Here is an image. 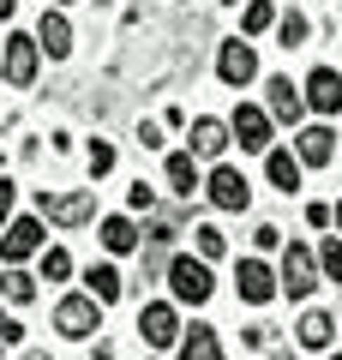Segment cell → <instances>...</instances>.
<instances>
[{"instance_id": "1", "label": "cell", "mask_w": 342, "mask_h": 360, "mask_svg": "<svg viewBox=\"0 0 342 360\" xmlns=\"http://www.w3.org/2000/svg\"><path fill=\"white\" fill-rule=\"evenodd\" d=\"M168 288H175V300L180 307H204V300L216 295V283H210V258H168Z\"/></svg>"}, {"instance_id": "2", "label": "cell", "mask_w": 342, "mask_h": 360, "mask_svg": "<svg viewBox=\"0 0 342 360\" xmlns=\"http://www.w3.org/2000/svg\"><path fill=\"white\" fill-rule=\"evenodd\" d=\"M37 66H42V42L37 37H25V30L6 37V49H0V78H6V84L30 90V84H37Z\"/></svg>"}, {"instance_id": "3", "label": "cell", "mask_w": 342, "mask_h": 360, "mask_svg": "<svg viewBox=\"0 0 342 360\" xmlns=\"http://www.w3.org/2000/svg\"><path fill=\"white\" fill-rule=\"evenodd\" d=\"M96 319H102V300H96V295H66L61 307H54V330L72 336V342L96 336Z\"/></svg>"}, {"instance_id": "4", "label": "cell", "mask_w": 342, "mask_h": 360, "mask_svg": "<svg viewBox=\"0 0 342 360\" xmlns=\"http://www.w3.org/2000/svg\"><path fill=\"white\" fill-rule=\"evenodd\" d=\"M37 210L61 229H84L96 217V193H37Z\"/></svg>"}, {"instance_id": "5", "label": "cell", "mask_w": 342, "mask_h": 360, "mask_svg": "<svg viewBox=\"0 0 342 360\" xmlns=\"http://www.w3.org/2000/svg\"><path fill=\"white\" fill-rule=\"evenodd\" d=\"M234 295H241L246 307H265L270 295H282V276L265 258H241V264H234Z\"/></svg>"}, {"instance_id": "6", "label": "cell", "mask_w": 342, "mask_h": 360, "mask_svg": "<svg viewBox=\"0 0 342 360\" xmlns=\"http://www.w3.org/2000/svg\"><path fill=\"white\" fill-rule=\"evenodd\" d=\"M277 276H282V295H289V300H306V295L318 288V258L306 252L300 240H289V252H282V270H277Z\"/></svg>"}, {"instance_id": "7", "label": "cell", "mask_w": 342, "mask_h": 360, "mask_svg": "<svg viewBox=\"0 0 342 360\" xmlns=\"http://www.w3.org/2000/svg\"><path fill=\"white\" fill-rule=\"evenodd\" d=\"M139 336H144V348H180V312L168 307V300H151V307L139 312Z\"/></svg>"}, {"instance_id": "8", "label": "cell", "mask_w": 342, "mask_h": 360, "mask_svg": "<svg viewBox=\"0 0 342 360\" xmlns=\"http://www.w3.org/2000/svg\"><path fill=\"white\" fill-rule=\"evenodd\" d=\"M216 78H222V84H234V90H246L258 78V54H253V42H222V49H216Z\"/></svg>"}, {"instance_id": "9", "label": "cell", "mask_w": 342, "mask_h": 360, "mask_svg": "<svg viewBox=\"0 0 342 360\" xmlns=\"http://www.w3.org/2000/svg\"><path fill=\"white\" fill-rule=\"evenodd\" d=\"M204 193H210V205L216 210H246L253 205V186H246V174L241 168H210V180H204Z\"/></svg>"}, {"instance_id": "10", "label": "cell", "mask_w": 342, "mask_h": 360, "mask_svg": "<svg viewBox=\"0 0 342 360\" xmlns=\"http://www.w3.org/2000/svg\"><path fill=\"white\" fill-rule=\"evenodd\" d=\"M37 246H42V222H37V217L6 222V234H0V258H6V264H25V258H37Z\"/></svg>"}, {"instance_id": "11", "label": "cell", "mask_w": 342, "mask_h": 360, "mask_svg": "<svg viewBox=\"0 0 342 360\" xmlns=\"http://www.w3.org/2000/svg\"><path fill=\"white\" fill-rule=\"evenodd\" d=\"M228 127H234V144H241V150H270V115H265V108L241 103Z\"/></svg>"}, {"instance_id": "12", "label": "cell", "mask_w": 342, "mask_h": 360, "mask_svg": "<svg viewBox=\"0 0 342 360\" xmlns=\"http://www.w3.org/2000/svg\"><path fill=\"white\" fill-rule=\"evenodd\" d=\"M228 139H234V127H228V120H216V115H198V120H192V132H186L192 156H222Z\"/></svg>"}, {"instance_id": "13", "label": "cell", "mask_w": 342, "mask_h": 360, "mask_svg": "<svg viewBox=\"0 0 342 360\" xmlns=\"http://www.w3.org/2000/svg\"><path fill=\"white\" fill-rule=\"evenodd\" d=\"M265 96H270V115L289 120V127L306 115V90H300V84H289L282 72H277V78H265Z\"/></svg>"}, {"instance_id": "14", "label": "cell", "mask_w": 342, "mask_h": 360, "mask_svg": "<svg viewBox=\"0 0 342 360\" xmlns=\"http://www.w3.org/2000/svg\"><path fill=\"white\" fill-rule=\"evenodd\" d=\"M300 150H277V144H270L265 150V174H270V186H277V193H300Z\"/></svg>"}, {"instance_id": "15", "label": "cell", "mask_w": 342, "mask_h": 360, "mask_svg": "<svg viewBox=\"0 0 342 360\" xmlns=\"http://www.w3.org/2000/svg\"><path fill=\"white\" fill-rule=\"evenodd\" d=\"M306 108H318V115H336V108H342V72L318 66V72L306 78Z\"/></svg>"}, {"instance_id": "16", "label": "cell", "mask_w": 342, "mask_h": 360, "mask_svg": "<svg viewBox=\"0 0 342 360\" xmlns=\"http://www.w3.org/2000/svg\"><path fill=\"white\" fill-rule=\"evenodd\" d=\"M37 42H42V54H49V60H66V54H72V25H66V13H42Z\"/></svg>"}, {"instance_id": "17", "label": "cell", "mask_w": 342, "mask_h": 360, "mask_svg": "<svg viewBox=\"0 0 342 360\" xmlns=\"http://www.w3.org/2000/svg\"><path fill=\"white\" fill-rule=\"evenodd\" d=\"M294 336H300V348H306V354H324V348L336 342V319H330V312H306Z\"/></svg>"}, {"instance_id": "18", "label": "cell", "mask_w": 342, "mask_h": 360, "mask_svg": "<svg viewBox=\"0 0 342 360\" xmlns=\"http://www.w3.org/2000/svg\"><path fill=\"white\" fill-rule=\"evenodd\" d=\"M168 186H175L180 198L204 193V180H198V156H192V150H175V156H168Z\"/></svg>"}, {"instance_id": "19", "label": "cell", "mask_w": 342, "mask_h": 360, "mask_svg": "<svg viewBox=\"0 0 342 360\" xmlns=\"http://www.w3.org/2000/svg\"><path fill=\"white\" fill-rule=\"evenodd\" d=\"M294 150H300V162H306V168H330V156H336V139H330L324 127H306Z\"/></svg>"}, {"instance_id": "20", "label": "cell", "mask_w": 342, "mask_h": 360, "mask_svg": "<svg viewBox=\"0 0 342 360\" xmlns=\"http://www.w3.org/2000/svg\"><path fill=\"white\" fill-rule=\"evenodd\" d=\"M222 354V342H216L210 324H192V330H180V360H216Z\"/></svg>"}, {"instance_id": "21", "label": "cell", "mask_w": 342, "mask_h": 360, "mask_svg": "<svg viewBox=\"0 0 342 360\" xmlns=\"http://www.w3.org/2000/svg\"><path fill=\"white\" fill-rule=\"evenodd\" d=\"M102 246L108 252H132L139 246V222L132 217H102Z\"/></svg>"}, {"instance_id": "22", "label": "cell", "mask_w": 342, "mask_h": 360, "mask_svg": "<svg viewBox=\"0 0 342 360\" xmlns=\"http://www.w3.org/2000/svg\"><path fill=\"white\" fill-rule=\"evenodd\" d=\"M84 288L102 300V307H114V300H120V270H114V264H90L84 270Z\"/></svg>"}, {"instance_id": "23", "label": "cell", "mask_w": 342, "mask_h": 360, "mask_svg": "<svg viewBox=\"0 0 342 360\" xmlns=\"http://www.w3.org/2000/svg\"><path fill=\"white\" fill-rule=\"evenodd\" d=\"M0 295L13 300V307H30V300H37V276H25V270H0Z\"/></svg>"}, {"instance_id": "24", "label": "cell", "mask_w": 342, "mask_h": 360, "mask_svg": "<svg viewBox=\"0 0 342 360\" xmlns=\"http://www.w3.org/2000/svg\"><path fill=\"white\" fill-rule=\"evenodd\" d=\"M270 25H277V6H270V0H246V13H241L246 37H258V30H270Z\"/></svg>"}, {"instance_id": "25", "label": "cell", "mask_w": 342, "mask_h": 360, "mask_svg": "<svg viewBox=\"0 0 342 360\" xmlns=\"http://www.w3.org/2000/svg\"><path fill=\"white\" fill-rule=\"evenodd\" d=\"M277 37H282V49H300V42H306V18L300 13H282L277 18Z\"/></svg>"}, {"instance_id": "26", "label": "cell", "mask_w": 342, "mask_h": 360, "mask_svg": "<svg viewBox=\"0 0 342 360\" xmlns=\"http://www.w3.org/2000/svg\"><path fill=\"white\" fill-rule=\"evenodd\" d=\"M42 276H49V283H66V276H72V258H66L61 246H49V252H42Z\"/></svg>"}, {"instance_id": "27", "label": "cell", "mask_w": 342, "mask_h": 360, "mask_svg": "<svg viewBox=\"0 0 342 360\" xmlns=\"http://www.w3.org/2000/svg\"><path fill=\"white\" fill-rule=\"evenodd\" d=\"M192 240H198V252H204V258H222V252H228V234H222V229H210V222H204Z\"/></svg>"}, {"instance_id": "28", "label": "cell", "mask_w": 342, "mask_h": 360, "mask_svg": "<svg viewBox=\"0 0 342 360\" xmlns=\"http://www.w3.org/2000/svg\"><path fill=\"white\" fill-rule=\"evenodd\" d=\"M90 174H114V144H102V139H90Z\"/></svg>"}, {"instance_id": "29", "label": "cell", "mask_w": 342, "mask_h": 360, "mask_svg": "<svg viewBox=\"0 0 342 360\" xmlns=\"http://www.w3.org/2000/svg\"><path fill=\"white\" fill-rule=\"evenodd\" d=\"M318 264H324L330 276L342 283V240H324V252H318Z\"/></svg>"}, {"instance_id": "30", "label": "cell", "mask_w": 342, "mask_h": 360, "mask_svg": "<svg viewBox=\"0 0 342 360\" xmlns=\"http://www.w3.org/2000/svg\"><path fill=\"white\" fill-rule=\"evenodd\" d=\"M127 205H132V210H156V193H151V186H144V180H132Z\"/></svg>"}, {"instance_id": "31", "label": "cell", "mask_w": 342, "mask_h": 360, "mask_svg": "<svg viewBox=\"0 0 342 360\" xmlns=\"http://www.w3.org/2000/svg\"><path fill=\"white\" fill-rule=\"evenodd\" d=\"M13 205H18V186H13V180H0V229H6V217H13Z\"/></svg>"}, {"instance_id": "32", "label": "cell", "mask_w": 342, "mask_h": 360, "mask_svg": "<svg viewBox=\"0 0 342 360\" xmlns=\"http://www.w3.org/2000/svg\"><path fill=\"white\" fill-rule=\"evenodd\" d=\"M139 144H144V150H156V144H163V120H144V127H139Z\"/></svg>"}, {"instance_id": "33", "label": "cell", "mask_w": 342, "mask_h": 360, "mask_svg": "<svg viewBox=\"0 0 342 360\" xmlns=\"http://www.w3.org/2000/svg\"><path fill=\"white\" fill-rule=\"evenodd\" d=\"M306 222H312V229H330V222H336V210H330V205H306Z\"/></svg>"}, {"instance_id": "34", "label": "cell", "mask_w": 342, "mask_h": 360, "mask_svg": "<svg viewBox=\"0 0 342 360\" xmlns=\"http://www.w3.org/2000/svg\"><path fill=\"white\" fill-rule=\"evenodd\" d=\"M253 246H258V252H277V246H282V234H277V229H270V222H265V229L253 234Z\"/></svg>"}, {"instance_id": "35", "label": "cell", "mask_w": 342, "mask_h": 360, "mask_svg": "<svg viewBox=\"0 0 342 360\" xmlns=\"http://www.w3.org/2000/svg\"><path fill=\"white\" fill-rule=\"evenodd\" d=\"M18 336H25V324H18V319H0V342L13 348V342H18Z\"/></svg>"}, {"instance_id": "36", "label": "cell", "mask_w": 342, "mask_h": 360, "mask_svg": "<svg viewBox=\"0 0 342 360\" xmlns=\"http://www.w3.org/2000/svg\"><path fill=\"white\" fill-rule=\"evenodd\" d=\"M13 6H18V0H0V18H13Z\"/></svg>"}, {"instance_id": "37", "label": "cell", "mask_w": 342, "mask_h": 360, "mask_svg": "<svg viewBox=\"0 0 342 360\" xmlns=\"http://www.w3.org/2000/svg\"><path fill=\"white\" fill-rule=\"evenodd\" d=\"M336 229H342V198H336Z\"/></svg>"}, {"instance_id": "38", "label": "cell", "mask_w": 342, "mask_h": 360, "mask_svg": "<svg viewBox=\"0 0 342 360\" xmlns=\"http://www.w3.org/2000/svg\"><path fill=\"white\" fill-rule=\"evenodd\" d=\"M222 6H241V0H222Z\"/></svg>"}, {"instance_id": "39", "label": "cell", "mask_w": 342, "mask_h": 360, "mask_svg": "<svg viewBox=\"0 0 342 360\" xmlns=\"http://www.w3.org/2000/svg\"><path fill=\"white\" fill-rule=\"evenodd\" d=\"M0 348H6V342H0Z\"/></svg>"}, {"instance_id": "40", "label": "cell", "mask_w": 342, "mask_h": 360, "mask_svg": "<svg viewBox=\"0 0 342 360\" xmlns=\"http://www.w3.org/2000/svg\"><path fill=\"white\" fill-rule=\"evenodd\" d=\"M61 6H66V0H61Z\"/></svg>"}]
</instances>
